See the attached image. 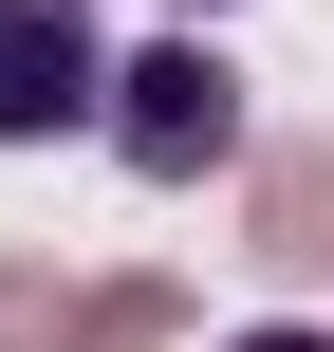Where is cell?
<instances>
[{
	"label": "cell",
	"mask_w": 334,
	"mask_h": 352,
	"mask_svg": "<svg viewBox=\"0 0 334 352\" xmlns=\"http://www.w3.org/2000/svg\"><path fill=\"white\" fill-rule=\"evenodd\" d=\"M93 130H112L149 186H223V167H242V74H223L205 37H149V56H112Z\"/></svg>",
	"instance_id": "cell-1"
},
{
	"label": "cell",
	"mask_w": 334,
	"mask_h": 352,
	"mask_svg": "<svg viewBox=\"0 0 334 352\" xmlns=\"http://www.w3.org/2000/svg\"><path fill=\"white\" fill-rule=\"evenodd\" d=\"M93 93H112L93 19H74V0H0V148H56V130H93Z\"/></svg>",
	"instance_id": "cell-2"
},
{
	"label": "cell",
	"mask_w": 334,
	"mask_h": 352,
	"mask_svg": "<svg viewBox=\"0 0 334 352\" xmlns=\"http://www.w3.org/2000/svg\"><path fill=\"white\" fill-rule=\"evenodd\" d=\"M186 316L167 278H56V260H0V352H149Z\"/></svg>",
	"instance_id": "cell-3"
},
{
	"label": "cell",
	"mask_w": 334,
	"mask_h": 352,
	"mask_svg": "<svg viewBox=\"0 0 334 352\" xmlns=\"http://www.w3.org/2000/svg\"><path fill=\"white\" fill-rule=\"evenodd\" d=\"M260 260H334V167H316V148L260 167Z\"/></svg>",
	"instance_id": "cell-4"
},
{
	"label": "cell",
	"mask_w": 334,
	"mask_h": 352,
	"mask_svg": "<svg viewBox=\"0 0 334 352\" xmlns=\"http://www.w3.org/2000/svg\"><path fill=\"white\" fill-rule=\"evenodd\" d=\"M242 352H334V334H242Z\"/></svg>",
	"instance_id": "cell-5"
}]
</instances>
